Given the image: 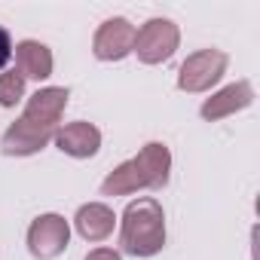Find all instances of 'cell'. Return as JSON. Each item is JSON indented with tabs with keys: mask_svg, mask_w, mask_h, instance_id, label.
<instances>
[{
	"mask_svg": "<svg viewBox=\"0 0 260 260\" xmlns=\"http://www.w3.org/2000/svg\"><path fill=\"white\" fill-rule=\"evenodd\" d=\"M71 89L64 86H43L28 101L22 116L0 135V153L4 156H34L49 141H55V132L61 125L64 107H68Z\"/></svg>",
	"mask_w": 260,
	"mask_h": 260,
	"instance_id": "cell-1",
	"label": "cell"
},
{
	"mask_svg": "<svg viewBox=\"0 0 260 260\" xmlns=\"http://www.w3.org/2000/svg\"><path fill=\"white\" fill-rule=\"evenodd\" d=\"M172 178V150L162 141H147L132 159L119 162L101 181V196H132L141 190H166Z\"/></svg>",
	"mask_w": 260,
	"mask_h": 260,
	"instance_id": "cell-2",
	"label": "cell"
},
{
	"mask_svg": "<svg viewBox=\"0 0 260 260\" xmlns=\"http://www.w3.org/2000/svg\"><path fill=\"white\" fill-rule=\"evenodd\" d=\"M166 208L153 196L132 199L119 214V251L128 257H156L166 248Z\"/></svg>",
	"mask_w": 260,
	"mask_h": 260,
	"instance_id": "cell-3",
	"label": "cell"
},
{
	"mask_svg": "<svg viewBox=\"0 0 260 260\" xmlns=\"http://www.w3.org/2000/svg\"><path fill=\"white\" fill-rule=\"evenodd\" d=\"M226 68H230V55H226L223 49H214V46L196 49V52H190V55L181 61V68H178V89L187 92V95L211 92V89L223 80Z\"/></svg>",
	"mask_w": 260,
	"mask_h": 260,
	"instance_id": "cell-4",
	"label": "cell"
},
{
	"mask_svg": "<svg viewBox=\"0 0 260 260\" xmlns=\"http://www.w3.org/2000/svg\"><path fill=\"white\" fill-rule=\"evenodd\" d=\"M178 46H181V28L166 16H153L135 31L132 55H138L141 64H166L178 52Z\"/></svg>",
	"mask_w": 260,
	"mask_h": 260,
	"instance_id": "cell-5",
	"label": "cell"
},
{
	"mask_svg": "<svg viewBox=\"0 0 260 260\" xmlns=\"http://www.w3.org/2000/svg\"><path fill=\"white\" fill-rule=\"evenodd\" d=\"M25 245L34 260H55L71 245V223L55 211L37 214L25 233Z\"/></svg>",
	"mask_w": 260,
	"mask_h": 260,
	"instance_id": "cell-6",
	"label": "cell"
},
{
	"mask_svg": "<svg viewBox=\"0 0 260 260\" xmlns=\"http://www.w3.org/2000/svg\"><path fill=\"white\" fill-rule=\"evenodd\" d=\"M135 25L128 22L125 16H113L104 19L92 37V55L98 61H122L132 55L135 49Z\"/></svg>",
	"mask_w": 260,
	"mask_h": 260,
	"instance_id": "cell-7",
	"label": "cell"
},
{
	"mask_svg": "<svg viewBox=\"0 0 260 260\" xmlns=\"http://www.w3.org/2000/svg\"><path fill=\"white\" fill-rule=\"evenodd\" d=\"M254 98H257V95H254L251 80H236V83H230V86L211 92V95L202 101L199 116H202L205 122H220V119H226V116H236V113L248 110V107L254 104Z\"/></svg>",
	"mask_w": 260,
	"mask_h": 260,
	"instance_id": "cell-8",
	"label": "cell"
},
{
	"mask_svg": "<svg viewBox=\"0 0 260 260\" xmlns=\"http://www.w3.org/2000/svg\"><path fill=\"white\" fill-rule=\"evenodd\" d=\"M55 147L71 159H92L101 150V128L86 119L64 122L55 132Z\"/></svg>",
	"mask_w": 260,
	"mask_h": 260,
	"instance_id": "cell-9",
	"label": "cell"
},
{
	"mask_svg": "<svg viewBox=\"0 0 260 260\" xmlns=\"http://www.w3.org/2000/svg\"><path fill=\"white\" fill-rule=\"evenodd\" d=\"M116 223H119V217H116L113 208L104 205V202H86V205H80L77 214H74V230H77V236H80L83 242H92V245L110 239L113 230H116Z\"/></svg>",
	"mask_w": 260,
	"mask_h": 260,
	"instance_id": "cell-10",
	"label": "cell"
},
{
	"mask_svg": "<svg viewBox=\"0 0 260 260\" xmlns=\"http://www.w3.org/2000/svg\"><path fill=\"white\" fill-rule=\"evenodd\" d=\"M13 55H16V71L25 77V80H34V83H43L52 77V68H55V58H52V49L40 40H22L13 46Z\"/></svg>",
	"mask_w": 260,
	"mask_h": 260,
	"instance_id": "cell-11",
	"label": "cell"
},
{
	"mask_svg": "<svg viewBox=\"0 0 260 260\" xmlns=\"http://www.w3.org/2000/svg\"><path fill=\"white\" fill-rule=\"evenodd\" d=\"M25 77L13 68V71H0V107H16L25 98Z\"/></svg>",
	"mask_w": 260,
	"mask_h": 260,
	"instance_id": "cell-12",
	"label": "cell"
},
{
	"mask_svg": "<svg viewBox=\"0 0 260 260\" xmlns=\"http://www.w3.org/2000/svg\"><path fill=\"white\" fill-rule=\"evenodd\" d=\"M10 58H13V37H10V31L4 25H0V71L10 64Z\"/></svg>",
	"mask_w": 260,
	"mask_h": 260,
	"instance_id": "cell-13",
	"label": "cell"
},
{
	"mask_svg": "<svg viewBox=\"0 0 260 260\" xmlns=\"http://www.w3.org/2000/svg\"><path fill=\"white\" fill-rule=\"evenodd\" d=\"M83 260H122V254L113 251V248H92Z\"/></svg>",
	"mask_w": 260,
	"mask_h": 260,
	"instance_id": "cell-14",
	"label": "cell"
}]
</instances>
